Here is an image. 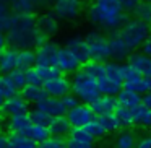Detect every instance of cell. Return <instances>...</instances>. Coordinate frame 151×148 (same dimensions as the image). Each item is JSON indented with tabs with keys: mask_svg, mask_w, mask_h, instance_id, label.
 Masks as SVG:
<instances>
[{
	"mask_svg": "<svg viewBox=\"0 0 151 148\" xmlns=\"http://www.w3.org/2000/svg\"><path fill=\"white\" fill-rule=\"evenodd\" d=\"M7 77H8V80L13 83V86L18 90V91H20V90L28 83V80H26V70L18 69V67H17V69H13L12 72H8Z\"/></svg>",
	"mask_w": 151,
	"mask_h": 148,
	"instance_id": "obj_35",
	"label": "cell"
},
{
	"mask_svg": "<svg viewBox=\"0 0 151 148\" xmlns=\"http://www.w3.org/2000/svg\"><path fill=\"white\" fill-rule=\"evenodd\" d=\"M104 75L109 78L115 80V82H124V75H125V64L122 62H115V60H106L104 62Z\"/></svg>",
	"mask_w": 151,
	"mask_h": 148,
	"instance_id": "obj_25",
	"label": "cell"
},
{
	"mask_svg": "<svg viewBox=\"0 0 151 148\" xmlns=\"http://www.w3.org/2000/svg\"><path fill=\"white\" fill-rule=\"evenodd\" d=\"M109 43V59L111 60H115V62H124L127 60V57L130 56L132 49L117 36V34H112L111 38L107 39Z\"/></svg>",
	"mask_w": 151,
	"mask_h": 148,
	"instance_id": "obj_12",
	"label": "cell"
},
{
	"mask_svg": "<svg viewBox=\"0 0 151 148\" xmlns=\"http://www.w3.org/2000/svg\"><path fill=\"white\" fill-rule=\"evenodd\" d=\"M88 18L94 26L104 31H117L127 20L117 0H94L88 8Z\"/></svg>",
	"mask_w": 151,
	"mask_h": 148,
	"instance_id": "obj_2",
	"label": "cell"
},
{
	"mask_svg": "<svg viewBox=\"0 0 151 148\" xmlns=\"http://www.w3.org/2000/svg\"><path fill=\"white\" fill-rule=\"evenodd\" d=\"M85 129H86V132H88L93 138H101V137H104V135L107 134V132L102 129V125L96 121V117H93L91 121L85 125Z\"/></svg>",
	"mask_w": 151,
	"mask_h": 148,
	"instance_id": "obj_39",
	"label": "cell"
},
{
	"mask_svg": "<svg viewBox=\"0 0 151 148\" xmlns=\"http://www.w3.org/2000/svg\"><path fill=\"white\" fill-rule=\"evenodd\" d=\"M70 51L73 52V56L78 59L80 64L86 62V60H89V52H88V44H86L85 38L81 36H73L70 38L68 41H67V46Z\"/></svg>",
	"mask_w": 151,
	"mask_h": 148,
	"instance_id": "obj_18",
	"label": "cell"
},
{
	"mask_svg": "<svg viewBox=\"0 0 151 148\" xmlns=\"http://www.w3.org/2000/svg\"><path fill=\"white\" fill-rule=\"evenodd\" d=\"M37 148H65V138L55 137V135H49L46 140L37 143Z\"/></svg>",
	"mask_w": 151,
	"mask_h": 148,
	"instance_id": "obj_40",
	"label": "cell"
},
{
	"mask_svg": "<svg viewBox=\"0 0 151 148\" xmlns=\"http://www.w3.org/2000/svg\"><path fill=\"white\" fill-rule=\"evenodd\" d=\"M24 134L28 135V137L31 138V140H34L36 143H41L42 140H46L47 137H49V129L46 127V125H41V124H33L31 122L29 127L24 130Z\"/></svg>",
	"mask_w": 151,
	"mask_h": 148,
	"instance_id": "obj_29",
	"label": "cell"
},
{
	"mask_svg": "<svg viewBox=\"0 0 151 148\" xmlns=\"http://www.w3.org/2000/svg\"><path fill=\"white\" fill-rule=\"evenodd\" d=\"M151 33V26L145 21H140L138 18H130V20H125L120 25L115 34L130 47L132 51L140 49L141 44L145 43V39L148 38V34Z\"/></svg>",
	"mask_w": 151,
	"mask_h": 148,
	"instance_id": "obj_3",
	"label": "cell"
},
{
	"mask_svg": "<svg viewBox=\"0 0 151 148\" xmlns=\"http://www.w3.org/2000/svg\"><path fill=\"white\" fill-rule=\"evenodd\" d=\"M138 124L145 125V127H151V109H148L143 106V111H141V114H140Z\"/></svg>",
	"mask_w": 151,
	"mask_h": 148,
	"instance_id": "obj_43",
	"label": "cell"
},
{
	"mask_svg": "<svg viewBox=\"0 0 151 148\" xmlns=\"http://www.w3.org/2000/svg\"><path fill=\"white\" fill-rule=\"evenodd\" d=\"M18 93L23 96L28 104H37V103H41L47 96L42 85H29V83H26Z\"/></svg>",
	"mask_w": 151,
	"mask_h": 148,
	"instance_id": "obj_20",
	"label": "cell"
},
{
	"mask_svg": "<svg viewBox=\"0 0 151 148\" xmlns=\"http://www.w3.org/2000/svg\"><path fill=\"white\" fill-rule=\"evenodd\" d=\"M133 13H135V18H138L140 21H145L151 26V2L141 0L137 5V8L133 10Z\"/></svg>",
	"mask_w": 151,
	"mask_h": 148,
	"instance_id": "obj_33",
	"label": "cell"
},
{
	"mask_svg": "<svg viewBox=\"0 0 151 148\" xmlns=\"http://www.w3.org/2000/svg\"><path fill=\"white\" fill-rule=\"evenodd\" d=\"M65 145L67 148H94L91 143H80V142H75L72 138H65Z\"/></svg>",
	"mask_w": 151,
	"mask_h": 148,
	"instance_id": "obj_44",
	"label": "cell"
},
{
	"mask_svg": "<svg viewBox=\"0 0 151 148\" xmlns=\"http://www.w3.org/2000/svg\"><path fill=\"white\" fill-rule=\"evenodd\" d=\"M42 0H10V7L15 13H33Z\"/></svg>",
	"mask_w": 151,
	"mask_h": 148,
	"instance_id": "obj_27",
	"label": "cell"
},
{
	"mask_svg": "<svg viewBox=\"0 0 151 148\" xmlns=\"http://www.w3.org/2000/svg\"><path fill=\"white\" fill-rule=\"evenodd\" d=\"M34 64H36V57H34L33 49H18V56H17V67L18 69L28 70Z\"/></svg>",
	"mask_w": 151,
	"mask_h": 148,
	"instance_id": "obj_30",
	"label": "cell"
},
{
	"mask_svg": "<svg viewBox=\"0 0 151 148\" xmlns=\"http://www.w3.org/2000/svg\"><path fill=\"white\" fill-rule=\"evenodd\" d=\"M70 91L80 99V103H85V104L93 103L99 95H101L96 80L91 78V77H88L80 69L76 70V72H73V77H72V80H70Z\"/></svg>",
	"mask_w": 151,
	"mask_h": 148,
	"instance_id": "obj_4",
	"label": "cell"
},
{
	"mask_svg": "<svg viewBox=\"0 0 151 148\" xmlns=\"http://www.w3.org/2000/svg\"><path fill=\"white\" fill-rule=\"evenodd\" d=\"M148 2H151V0H148Z\"/></svg>",
	"mask_w": 151,
	"mask_h": 148,
	"instance_id": "obj_54",
	"label": "cell"
},
{
	"mask_svg": "<svg viewBox=\"0 0 151 148\" xmlns=\"http://www.w3.org/2000/svg\"><path fill=\"white\" fill-rule=\"evenodd\" d=\"M122 88L133 90V91L143 95V93H146L145 77H141L140 73H137L135 70H132L130 67L125 64V75H124V82H122Z\"/></svg>",
	"mask_w": 151,
	"mask_h": 148,
	"instance_id": "obj_14",
	"label": "cell"
},
{
	"mask_svg": "<svg viewBox=\"0 0 151 148\" xmlns=\"http://www.w3.org/2000/svg\"><path fill=\"white\" fill-rule=\"evenodd\" d=\"M31 124L29 112H18V114L8 116L5 127H7V134H24Z\"/></svg>",
	"mask_w": 151,
	"mask_h": 148,
	"instance_id": "obj_15",
	"label": "cell"
},
{
	"mask_svg": "<svg viewBox=\"0 0 151 148\" xmlns=\"http://www.w3.org/2000/svg\"><path fill=\"white\" fill-rule=\"evenodd\" d=\"M102 148H115V147H109V145H107V147H102Z\"/></svg>",
	"mask_w": 151,
	"mask_h": 148,
	"instance_id": "obj_53",
	"label": "cell"
},
{
	"mask_svg": "<svg viewBox=\"0 0 151 148\" xmlns=\"http://www.w3.org/2000/svg\"><path fill=\"white\" fill-rule=\"evenodd\" d=\"M96 83H98V88L101 95H107V96H115L119 91L122 90V83L115 82V80L109 78L106 75H101L96 78Z\"/></svg>",
	"mask_w": 151,
	"mask_h": 148,
	"instance_id": "obj_24",
	"label": "cell"
},
{
	"mask_svg": "<svg viewBox=\"0 0 151 148\" xmlns=\"http://www.w3.org/2000/svg\"><path fill=\"white\" fill-rule=\"evenodd\" d=\"M34 57H36V64L37 65H55L57 60V54H59L60 46H57L55 43H46L39 44L34 47Z\"/></svg>",
	"mask_w": 151,
	"mask_h": 148,
	"instance_id": "obj_8",
	"label": "cell"
},
{
	"mask_svg": "<svg viewBox=\"0 0 151 148\" xmlns=\"http://www.w3.org/2000/svg\"><path fill=\"white\" fill-rule=\"evenodd\" d=\"M29 111V104L24 101V98L20 93H15L13 96L4 99V104H2V116H12V114H18V112H28Z\"/></svg>",
	"mask_w": 151,
	"mask_h": 148,
	"instance_id": "obj_13",
	"label": "cell"
},
{
	"mask_svg": "<svg viewBox=\"0 0 151 148\" xmlns=\"http://www.w3.org/2000/svg\"><path fill=\"white\" fill-rule=\"evenodd\" d=\"M81 64L78 62L73 52L68 49V47H60L59 54H57V60H55V67L60 70V73L63 75H68V73H73L80 69Z\"/></svg>",
	"mask_w": 151,
	"mask_h": 148,
	"instance_id": "obj_10",
	"label": "cell"
},
{
	"mask_svg": "<svg viewBox=\"0 0 151 148\" xmlns=\"http://www.w3.org/2000/svg\"><path fill=\"white\" fill-rule=\"evenodd\" d=\"M7 43L17 49H33L46 43V38L36 26V18L31 13H15L8 25Z\"/></svg>",
	"mask_w": 151,
	"mask_h": 148,
	"instance_id": "obj_1",
	"label": "cell"
},
{
	"mask_svg": "<svg viewBox=\"0 0 151 148\" xmlns=\"http://www.w3.org/2000/svg\"><path fill=\"white\" fill-rule=\"evenodd\" d=\"M2 104H4V98L0 96V109H2Z\"/></svg>",
	"mask_w": 151,
	"mask_h": 148,
	"instance_id": "obj_52",
	"label": "cell"
},
{
	"mask_svg": "<svg viewBox=\"0 0 151 148\" xmlns=\"http://www.w3.org/2000/svg\"><path fill=\"white\" fill-rule=\"evenodd\" d=\"M67 138H72V140L80 142V143H91V145H94V138L86 132L85 127H70L68 134H67Z\"/></svg>",
	"mask_w": 151,
	"mask_h": 148,
	"instance_id": "obj_32",
	"label": "cell"
},
{
	"mask_svg": "<svg viewBox=\"0 0 151 148\" xmlns=\"http://www.w3.org/2000/svg\"><path fill=\"white\" fill-rule=\"evenodd\" d=\"M65 117H67V121H68V124L72 125V127H85V125L94 117V114H93L89 104L78 103L76 106L67 109Z\"/></svg>",
	"mask_w": 151,
	"mask_h": 148,
	"instance_id": "obj_7",
	"label": "cell"
},
{
	"mask_svg": "<svg viewBox=\"0 0 151 148\" xmlns=\"http://www.w3.org/2000/svg\"><path fill=\"white\" fill-rule=\"evenodd\" d=\"M15 93H18V90L13 86V83L8 80L7 75L0 73V96L5 99V98H10V96H13Z\"/></svg>",
	"mask_w": 151,
	"mask_h": 148,
	"instance_id": "obj_37",
	"label": "cell"
},
{
	"mask_svg": "<svg viewBox=\"0 0 151 148\" xmlns=\"http://www.w3.org/2000/svg\"><path fill=\"white\" fill-rule=\"evenodd\" d=\"M81 0H54L52 13L59 20H75L81 13Z\"/></svg>",
	"mask_w": 151,
	"mask_h": 148,
	"instance_id": "obj_6",
	"label": "cell"
},
{
	"mask_svg": "<svg viewBox=\"0 0 151 148\" xmlns=\"http://www.w3.org/2000/svg\"><path fill=\"white\" fill-rule=\"evenodd\" d=\"M36 26L44 36L55 34L59 31V18L52 12H47V13H42L41 17L36 18Z\"/></svg>",
	"mask_w": 151,
	"mask_h": 148,
	"instance_id": "obj_16",
	"label": "cell"
},
{
	"mask_svg": "<svg viewBox=\"0 0 151 148\" xmlns=\"http://www.w3.org/2000/svg\"><path fill=\"white\" fill-rule=\"evenodd\" d=\"M17 47H5V49L0 51V73L7 75L8 72L17 69Z\"/></svg>",
	"mask_w": 151,
	"mask_h": 148,
	"instance_id": "obj_21",
	"label": "cell"
},
{
	"mask_svg": "<svg viewBox=\"0 0 151 148\" xmlns=\"http://www.w3.org/2000/svg\"><path fill=\"white\" fill-rule=\"evenodd\" d=\"M70 127L72 125L68 124L65 114L63 116H52L47 124V129H49V134L50 135H55V137H67Z\"/></svg>",
	"mask_w": 151,
	"mask_h": 148,
	"instance_id": "obj_23",
	"label": "cell"
},
{
	"mask_svg": "<svg viewBox=\"0 0 151 148\" xmlns=\"http://www.w3.org/2000/svg\"><path fill=\"white\" fill-rule=\"evenodd\" d=\"M127 65L141 77L151 75V57L143 52H130L127 57Z\"/></svg>",
	"mask_w": 151,
	"mask_h": 148,
	"instance_id": "obj_11",
	"label": "cell"
},
{
	"mask_svg": "<svg viewBox=\"0 0 151 148\" xmlns=\"http://www.w3.org/2000/svg\"><path fill=\"white\" fill-rule=\"evenodd\" d=\"M44 91L47 93V96H54V98H62L63 95L70 93V80L67 75L60 73V75L54 77V78L47 80L42 83Z\"/></svg>",
	"mask_w": 151,
	"mask_h": 148,
	"instance_id": "obj_9",
	"label": "cell"
},
{
	"mask_svg": "<svg viewBox=\"0 0 151 148\" xmlns=\"http://www.w3.org/2000/svg\"><path fill=\"white\" fill-rule=\"evenodd\" d=\"M8 145L10 148H37V143L26 134H8Z\"/></svg>",
	"mask_w": 151,
	"mask_h": 148,
	"instance_id": "obj_28",
	"label": "cell"
},
{
	"mask_svg": "<svg viewBox=\"0 0 151 148\" xmlns=\"http://www.w3.org/2000/svg\"><path fill=\"white\" fill-rule=\"evenodd\" d=\"M117 2L125 13H130V12H133L137 8V5L140 4L141 0H117Z\"/></svg>",
	"mask_w": 151,
	"mask_h": 148,
	"instance_id": "obj_42",
	"label": "cell"
},
{
	"mask_svg": "<svg viewBox=\"0 0 151 148\" xmlns=\"http://www.w3.org/2000/svg\"><path fill=\"white\" fill-rule=\"evenodd\" d=\"M140 104L145 106V108H148V109H151V91H146V93L141 95V103Z\"/></svg>",
	"mask_w": 151,
	"mask_h": 148,
	"instance_id": "obj_47",
	"label": "cell"
},
{
	"mask_svg": "<svg viewBox=\"0 0 151 148\" xmlns=\"http://www.w3.org/2000/svg\"><path fill=\"white\" fill-rule=\"evenodd\" d=\"M0 148H10V145H8V134L0 132Z\"/></svg>",
	"mask_w": 151,
	"mask_h": 148,
	"instance_id": "obj_48",
	"label": "cell"
},
{
	"mask_svg": "<svg viewBox=\"0 0 151 148\" xmlns=\"http://www.w3.org/2000/svg\"><path fill=\"white\" fill-rule=\"evenodd\" d=\"M80 70H83V72L86 73L88 77H91V78H98V77L104 75V62H96V60H86V62H83L81 65H80Z\"/></svg>",
	"mask_w": 151,
	"mask_h": 148,
	"instance_id": "obj_31",
	"label": "cell"
},
{
	"mask_svg": "<svg viewBox=\"0 0 151 148\" xmlns=\"http://www.w3.org/2000/svg\"><path fill=\"white\" fill-rule=\"evenodd\" d=\"M115 116L119 117L122 127H130V125L135 124L133 121V109H128V108H124V106H119L115 104V109H114Z\"/></svg>",
	"mask_w": 151,
	"mask_h": 148,
	"instance_id": "obj_34",
	"label": "cell"
},
{
	"mask_svg": "<svg viewBox=\"0 0 151 148\" xmlns=\"http://www.w3.org/2000/svg\"><path fill=\"white\" fill-rule=\"evenodd\" d=\"M137 138L132 132H120L115 138V148H135Z\"/></svg>",
	"mask_w": 151,
	"mask_h": 148,
	"instance_id": "obj_36",
	"label": "cell"
},
{
	"mask_svg": "<svg viewBox=\"0 0 151 148\" xmlns=\"http://www.w3.org/2000/svg\"><path fill=\"white\" fill-rule=\"evenodd\" d=\"M115 104H117L115 96L99 95L93 103H89V108H91L94 116H101V114H107V112H114Z\"/></svg>",
	"mask_w": 151,
	"mask_h": 148,
	"instance_id": "obj_17",
	"label": "cell"
},
{
	"mask_svg": "<svg viewBox=\"0 0 151 148\" xmlns=\"http://www.w3.org/2000/svg\"><path fill=\"white\" fill-rule=\"evenodd\" d=\"M65 148H67V145H65Z\"/></svg>",
	"mask_w": 151,
	"mask_h": 148,
	"instance_id": "obj_55",
	"label": "cell"
},
{
	"mask_svg": "<svg viewBox=\"0 0 151 148\" xmlns=\"http://www.w3.org/2000/svg\"><path fill=\"white\" fill-rule=\"evenodd\" d=\"M140 49H141V52H143V54H146V56L151 57V33L148 34V38L145 39V43L141 44Z\"/></svg>",
	"mask_w": 151,
	"mask_h": 148,
	"instance_id": "obj_46",
	"label": "cell"
},
{
	"mask_svg": "<svg viewBox=\"0 0 151 148\" xmlns=\"http://www.w3.org/2000/svg\"><path fill=\"white\" fill-rule=\"evenodd\" d=\"M135 148H151V135H145L135 143Z\"/></svg>",
	"mask_w": 151,
	"mask_h": 148,
	"instance_id": "obj_45",
	"label": "cell"
},
{
	"mask_svg": "<svg viewBox=\"0 0 151 148\" xmlns=\"http://www.w3.org/2000/svg\"><path fill=\"white\" fill-rule=\"evenodd\" d=\"M94 117H96V121L102 125V129H104L107 134L122 129V124H120V121H119V117L115 116V112H107V114L94 116Z\"/></svg>",
	"mask_w": 151,
	"mask_h": 148,
	"instance_id": "obj_26",
	"label": "cell"
},
{
	"mask_svg": "<svg viewBox=\"0 0 151 148\" xmlns=\"http://www.w3.org/2000/svg\"><path fill=\"white\" fill-rule=\"evenodd\" d=\"M28 112H29V119H31L33 124H41V125H46L47 127V124H49V121H50V116L46 114L42 109L34 106V109H31V111H28Z\"/></svg>",
	"mask_w": 151,
	"mask_h": 148,
	"instance_id": "obj_38",
	"label": "cell"
},
{
	"mask_svg": "<svg viewBox=\"0 0 151 148\" xmlns=\"http://www.w3.org/2000/svg\"><path fill=\"white\" fill-rule=\"evenodd\" d=\"M2 129H4V116L0 112V132H2Z\"/></svg>",
	"mask_w": 151,
	"mask_h": 148,
	"instance_id": "obj_51",
	"label": "cell"
},
{
	"mask_svg": "<svg viewBox=\"0 0 151 148\" xmlns=\"http://www.w3.org/2000/svg\"><path fill=\"white\" fill-rule=\"evenodd\" d=\"M145 83H146V91H151V75L145 77Z\"/></svg>",
	"mask_w": 151,
	"mask_h": 148,
	"instance_id": "obj_50",
	"label": "cell"
},
{
	"mask_svg": "<svg viewBox=\"0 0 151 148\" xmlns=\"http://www.w3.org/2000/svg\"><path fill=\"white\" fill-rule=\"evenodd\" d=\"M7 47V36H5L4 31H0V51Z\"/></svg>",
	"mask_w": 151,
	"mask_h": 148,
	"instance_id": "obj_49",
	"label": "cell"
},
{
	"mask_svg": "<svg viewBox=\"0 0 151 148\" xmlns=\"http://www.w3.org/2000/svg\"><path fill=\"white\" fill-rule=\"evenodd\" d=\"M60 99H62V103H63V106H65V109H70V108H73V106H76V104L80 103V99L76 98V96L73 95L72 91L67 93V95H63Z\"/></svg>",
	"mask_w": 151,
	"mask_h": 148,
	"instance_id": "obj_41",
	"label": "cell"
},
{
	"mask_svg": "<svg viewBox=\"0 0 151 148\" xmlns=\"http://www.w3.org/2000/svg\"><path fill=\"white\" fill-rule=\"evenodd\" d=\"M36 108L42 109L46 114H49L50 117L52 116H63L67 112L65 106H63L62 99L60 98H54V96H46V98L42 99L41 103H37V104H34Z\"/></svg>",
	"mask_w": 151,
	"mask_h": 148,
	"instance_id": "obj_19",
	"label": "cell"
},
{
	"mask_svg": "<svg viewBox=\"0 0 151 148\" xmlns=\"http://www.w3.org/2000/svg\"><path fill=\"white\" fill-rule=\"evenodd\" d=\"M115 101H117L119 106H124V108H128V109H133L137 106H140L141 103V95L133 90H125L122 88L120 91L115 95Z\"/></svg>",
	"mask_w": 151,
	"mask_h": 148,
	"instance_id": "obj_22",
	"label": "cell"
},
{
	"mask_svg": "<svg viewBox=\"0 0 151 148\" xmlns=\"http://www.w3.org/2000/svg\"><path fill=\"white\" fill-rule=\"evenodd\" d=\"M85 41L88 44V52L91 60H96V62L109 60V43L106 36H102L101 33H96V31H91L86 34Z\"/></svg>",
	"mask_w": 151,
	"mask_h": 148,
	"instance_id": "obj_5",
	"label": "cell"
}]
</instances>
